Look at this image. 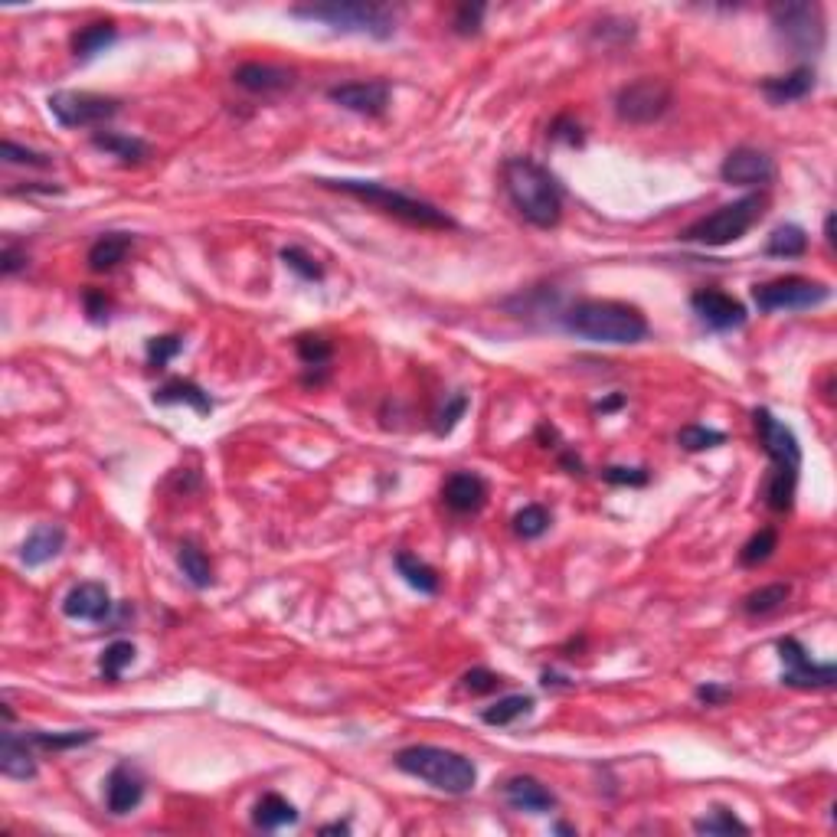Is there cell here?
<instances>
[{"label":"cell","instance_id":"6da1fadb","mask_svg":"<svg viewBox=\"0 0 837 837\" xmlns=\"http://www.w3.org/2000/svg\"><path fill=\"white\" fill-rule=\"evenodd\" d=\"M504 190L511 197L514 210L530 226L553 229L563 220V187L547 167L533 157H511L504 161Z\"/></svg>","mask_w":837,"mask_h":837},{"label":"cell","instance_id":"7a4b0ae2","mask_svg":"<svg viewBox=\"0 0 837 837\" xmlns=\"http://www.w3.org/2000/svg\"><path fill=\"white\" fill-rule=\"evenodd\" d=\"M569 334L592 344H641L648 337V318L625 301H576L563 314Z\"/></svg>","mask_w":837,"mask_h":837},{"label":"cell","instance_id":"3957f363","mask_svg":"<svg viewBox=\"0 0 837 837\" xmlns=\"http://www.w3.org/2000/svg\"><path fill=\"white\" fill-rule=\"evenodd\" d=\"M318 184L331 187V190H341V193H347V197H354L360 203H370L373 210L393 216V220L406 223V226H416V229H455V220L445 210H439V206L409 197V193H399L393 187H383V184H376V180H350V177H344V180H318Z\"/></svg>","mask_w":837,"mask_h":837},{"label":"cell","instance_id":"277c9868","mask_svg":"<svg viewBox=\"0 0 837 837\" xmlns=\"http://www.w3.org/2000/svg\"><path fill=\"white\" fill-rule=\"evenodd\" d=\"M396 769L412 775V779L429 782L445 795H465L478 782L475 762L462 752L442 749V746H406L396 752Z\"/></svg>","mask_w":837,"mask_h":837},{"label":"cell","instance_id":"5b68a950","mask_svg":"<svg viewBox=\"0 0 837 837\" xmlns=\"http://www.w3.org/2000/svg\"><path fill=\"white\" fill-rule=\"evenodd\" d=\"M291 17L318 20L341 33H363L373 40H390L396 33V10L390 4H367V0H327V4L291 7Z\"/></svg>","mask_w":837,"mask_h":837},{"label":"cell","instance_id":"8992f818","mask_svg":"<svg viewBox=\"0 0 837 837\" xmlns=\"http://www.w3.org/2000/svg\"><path fill=\"white\" fill-rule=\"evenodd\" d=\"M766 206H769V200L762 197V193H749L743 200H733V203L720 206V210H713L710 216H700L697 223H690L684 229L681 239L697 242V246H707V249H723V246H730V242L743 239L749 229L766 216Z\"/></svg>","mask_w":837,"mask_h":837},{"label":"cell","instance_id":"52a82bcc","mask_svg":"<svg viewBox=\"0 0 837 837\" xmlns=\"http://www.w3.org/2000/svg\"><path fill=\"white\" fill-rule=\"evenodd\" d=\"M775 36L785 50H792V56H818L828 40L824 30V10L808 0H785L769 10Z\"/></svg>","mask_w":837,"mask_h":837},{"label":"cell","instance_id":"ba28073f","mask_svg":"<svg viewBox=\"0 0 837 837\" xmlns=\"http://www.w3.org/2000/svg\"><path fill=\"white\" fill-rule=\"evenodd\" d=\"M831 298V288L824 282H811V278L802 275H785V278H772V282H762L752 288V301L762 314L772 311H808L818 308Z\"/></svg>","mask_w":837,"mask_h":837},{"label":"cell","instance_id":"9c48e42d","mask_svg":"<svg viewBox=\"0 0 837 837\" xmlns=\"http://www.w3.org/2000/svg\"><path fill=\"white\" fill-rule=\"evenodd\" d=\"M674 102V92L664 79L658 76H645L635 79L628 86L618 89L615 95V115L628 121V125H651L667 115V108Z\"/></svg>","mask_w":837,"mask_h":837},{"label":"cell","instance_id":"30bf717a","mask_svg":"<svg viewBox=\"0 0 837 837\" xmlns=\"http://www.w3.org/2000/svg\"><path fill=\"white\" fill-rule=\"evenodd\" d=\"M50 112L63 128H95L102 121L115 118L121 102L112 95H95V92H53L50 95Z\"/></svg>","mask_w":837,"mask_h":837},{"label":"cell","instance_id":"8fae6325","mask_svg":"<svg viewBox=\"0 0 837 837\" xmlns=\"http://www.w3.org/2000/svg\"><path fill=\"white\" fill-rule=\"evenodd\" d=\"M752 426H756L762 452L769 455L772 471H785V475L802 471V445L785 422L775 419L769 409H752Z\"/></svg>","mask_w":837,"mask_h":837},{"label":"cell","instance_id":"7c38bea8","mask_svg":"<svg viewBox=\"0 0 837 837\" xmlns=\"http://www.w3.org/2000/svg\"><path fill=\"white\" fill-rule=\"evenodd\" d=\"M779 658L785 664L782 671V684L795 687V690H828L837 684V667L834 664H821L811 661L808 651L798 645L795 638H779Z\"/></svg>","mask_w":837,"mask_h":837},{"label":"cell","instance_id":"4fadbf2b","mask_svg":"<svg viewBox=\"0 0 837 837\" xmlns=\"http://www.w3.org/2000/svg\"><path fill=\"white\" fill-rule=\"evenodd\" d=\"M327 99H331L334 105L347 108V112H354V115L376 118L390 108L393 89H390V82H383V79H360V82H341V86H331L327 89Z\"/></svg>","mask_w":837,"mask_h":837},{"label":"cell","instance_id":"5bb4252c","mask_svg":"<svg viewBox=\"0 0 837 837\" xmlns=\"http://www.w3.org/2000/svg\"><path fill=\"white\" fill-rule=\"evenodd\" d=\"M690 308H694L697 318L713 327V331H736V327L746 324V305L733 295H726L720 288H700L690 295Z\"/></svg>","mask_w":837,"mask_h":837},{"label":"cell","instance_id":"9a60e30c","mask_svg":"<svg viewBox=\"0 0 837 837\" xmlns=\"http://www.w3.org/2000/svg\"><path fill=\"white\" fill-rule=\"evenodd\" d=\"M720 177L726 184L736 187H766L775 180V164L766 151L756 148H736L726 154V161L720 167Z\"/></svg>","mask_w":837,"mask_h":837},{"label":"cell","instance_id":"2e32d148","mask_svg":"<svg viewBox=\"0 0 837 837\" xmlns=\"http://www.w3.org/2000/svg\"><path fill=\"white\" fill-rule=\"evenodd\" d=\"M295 69L278 63H242L233 69V82L252 95H278L295 86Z\"/></svg>","mask_w":837,"mask_h":837},{"label":"cell","instance_id":"e0dca14e","mask_svg":"<svg viewBox=\"0 0 837 837\" xmlns=\"http://www.w3.org/2000/svg\"><path fill=\"white\" fill-rule=\"evenodd\" d=\"M442 501L452 514H478L488 501V481L478 471H455L442 484Z\"/></svg>","mask_w":837,"mask_h":837},{"label":"cell","instance_id":"ac0fdd59","mask_svg":"<svg viewBox=\"0 0 837 837\" xmlns=\"http://www.w3.org/2000/svg\"><path fill=\"white\" fill-rule=\"evenodd\" d=\"M112 612V596L102 582H79L63 599V615L72 622H105Z\"/></svg>","mask_w":837,"mask_h":837},{"label":"cell","instance_id":"d6986e66","mask_svg":"<svg viewBox=\"0 0 837 837\" xmlns=\"http://www.w3.org/2000/svg\"><path fill=\"white\" fill-rule=\"evenodd\" d=\"M501 792L507 805L514 811H527V815H547L556 808V795L533 775H514V779L504 782Z\"/></svg>","mask_w":837,"mask_h":837},{"label":"cell","instance_id":"ffe728a7","mask_svg":"<svg viewBox=\"0 0 837 837\" xmlns=\"http://www.w3.org/2000/svg\"><path fill=\"white\" fill-rule=\"evenodd\" d=\"M144 798V779L131 769V766H115L108 772L105 779V805L112 815H128V811H135Z\"/></svg>","mask_w":837,"mask_h":837},{"label":"cell","instance_id":"44dd1931","mask_svg":"<svg viewBox=\"0 0 837 837\" xmlns=\"http://www.w3.org/2000/svg\"><path fill=\"white\" fill-rule=\"evenodd\" d=\"M30 739L27 733H17L14 726L4 723V730H0V772L7 775V779H20L27 782L36 775V762H33V752H30Z\"/></svg>","mask_w":837,"mask_h":837},{"label":"cell","instance_id":"7402d4cb","mask_svg":"<svg viewBox=\"0 0 837 837\" xmlns=\"http://www.w3.org/2000/svg\"><path fill=\"white\" fill-rule=\"evenodd\" d=\"M63 547H66V530L59 527V524H40L27 540H23L20 563L36 569V566L56 560V556L63 553Z\"/></svg>","mask_w":837,"mask_h":837},{"label":"cell","instance_id":"603a6c76","mask_svg":"<svg viewBox=\"0 0 837 837\" xmlns=\"http://www.w3.org/2000/svg\"><path fill=\"white\" fill-rule=\"evenodd\" d=\"M762 95L772 102V105H788V102H798L805 99V95L815 89V69L811 66H798L792 69L788 76H772V79H762Z\"/></svg>","mask_w":837,"mask_h":837},{"label":"cell","instance_id":"cb8c5ba5","mask_svg":"<svg viewBox=\"0 0 837 837\" xmlns=\"http://www.w3.org/2000/svg\"><path fill=\"white\" fill-rule=\"evenodd\" d=\"M154 403L161 406H174V403H187L190 409H197L200 416H210L213 412V399L203 386L190 383V380H167L161 390H154Z\"/></svg>","mask_w":837,"mask_h":837},{"label":"cell","instance_id":"d4e9b609","mask_svg":"<svg viewBox=\"0 0 837 837\" xmlns=\"http://www.w3.org/2000/svg\"><path fill=\"white\" fill-rule=\"evenodd\" d=\"M92 144L99 151L118 157L121 164H141V161H148V157H151L148 141L131 138V135H118V131H95Z\"/></svg>","mask_w":837,"mask_h":837},{"label":"cell","instance_id":"484cf974","mask_svg":"<svg viewBox=\"0 0 837 837\" xmlns=\"http://www.w3.org/2000/svg\"><path fill=\"white\" fill-rule=\"evenodd\" d=\"M128 252H131V236L128 233H105V236H99L92 242L89 269L92 272H112L125 262Z\"/></svg>","mask_w":837,"mask_h":837},{"label":"cell","instance_id":"4316f807","mask_svg":"<svg viewBox=\"0 0 837 837\" xmlns=\"http://www.w3.org/2000/svg\"><path fill=\"white\" fill-rule=\"evenodd\" d=\"M295 821H298V811L282 795H262L256 802V808H252V824L262 828V831L288 828V824H295Z\"/></svg>","mask_w":837,"mask_h":837},{"label":"cell","instance_id":"83f0119b","mask_svg":"<svg viewBox=\"0 0 837 837\" xmlns=\"http://www.w3.org/2000/svg\"><path fill=\"white\" fill-rule=\"evenodd\" d=\"M118 40V30L112 20H99V23H89V27H82L76 36H72V53L79 59H92L105 53L108 46Z\"/></svg>","mask_w":837,"mask_h":837},{"label":"cell","instance_id":"f1b7e54d","mask_svg":"<svg viewBox=\"0 0 837 837\" xmlns=\"http://www.w3.org/2000/svg\"><path fill=\"white\" fill-rule=\"evenodd\" d=\"M393 563H396V573L403 576L416 592H422V596H435V592H439V573H435L429 563H422L419 556L399 550Z\"/></svg>","mask_w":837,"mask_h":837},{"label":"cell","instance_id":"f546056e","mask_svg":"<svg viewBox=\"0 0 837 837\" xmlns=\"http://www.w3.org/2000/svg\"><path fill=\"white\" fill-rule=\"evenodd\" d=\"M805 252H808V233L795 223L772 229V236L766 242V256L772 259H802Z\"/></svg>","mask_w":837,"mask_h":837},{"label":"cell","instance_id":"4dcf8cb0","mask_svg":"<svg viewBox=\"0 0 837 837\" xmlns=\"http://www.w3.org/2000/svg\"><path fill=\"white\" fill-rule=\"evenodd\" d=\"M788 596H792V586H788V582H769V586H759V589H752L749 596H743V612L752 618L772 615L788 602Z\"/></svg>","mask_w":837,"mask_h":837},{"label":"cell","instance_id":"1f68e13d","mask_svg":"<svg viewBox=\"0 0 837 837\" xmlns=\"http://www.w3.org/2000/svg\"><path fill=\"white\" fill-rule=\"evenodd\" d=\"M177 566H180V573L187 576L190 586H197V589L213 586V566H210V560H206V553L197 547V543H180Z\"/></svg>","mask_w":837,"mask_h":837},{"label":"cell","instance_id":"d6a6232c","mask_svg":"<svg viewBox=\"0 0 837 837\" xmlns=\"http://www.w3.org/2000/svg\"><path fill=\"white\" fill-rule=\"evenodd\" d=\"M533 710V697L530 694H511V697H501L491 707L481 710V720L488 726H511L514 720L527 717Z\"/></svg>","mask_w":837,"mask_h":837},{"label":"cell","instance_id":"836d02e7","mask_svg":"<svg viewBox=\"0 0 837 837\" xmlns=\"http://www.w3.org/2000/svg\"><path fill=\"white\" fill-rule=\"evenodd\" d=\"M775 547H779V533H775V527H762V530L752 533V537L746 540V547L739 550V563H743L746 569L762 566L775 553Z\"/></svg>","mask_w":837,"mask_h":837},{"label":"cell","instance_id":"e575fe53","mask_svg":"<svg viewBox=\"0 0 837 837\" xmlns=\"http://www.w3.org/2000/svg\"><path fill=\"white\" fill-rule=\"evenodd\" d=\"M550 530V511L543 504H527L514 514V533L520 540H537Z\"/></svg>","mask_w":837,"mask_h":837},{"label":"cell","instance_id":"d590c367","mask_svg":"<svg viewBox=\"0 0 837 837\" xmlns=\"http://www.w3.org/2000/svg\"><path fill=\"white\" fill-rule=\"evenodd\" d=\"M135 645L131 641H112L105 651H102V658H99V671L105 681H118L121 674H125V667L135 664Z\"/></svg>","mask_w":837,"mask_h":837},{"label":"cell","instance_id":"8d00e7d4","mask_svg":"<svg viewBox=\"0 0 837 837\" xmlns=\"http://www.w3.org/2000/svg\"><path fill=\"white\" fill-rule=\"evenodd\" d=\"M697 834H749V824L739 821L730 808H710V815L694 821Z\"/></svg>","mask_w":837,"mask_h":837},{"label":"cell","instance_id":"74e56055","mask_svg":"<svg viewBox=\"0 0 837 837\" xmlns=\"http://www.w3.org/2000/svg\"><path fill=\"white\" fill-rule=\"evenodd\" d=\"M27 739L33 746L40 749H53V752H63V749H76V746H86L95 739V730H66V733H27Z\"/></svg>","mask_w":837,"mask_h":837},{"label":"cell","instance_id":"f35d334b","mask_svg":"<svg viewBox=\"0 0 837 837\" xmlns=\"http://www.w3.org/2000/svg\"><path fill=\"white\" fill-rule=\"evenodd\" d=\"M295 350H298V360L305 363V367H327L331 363V354H334V347L324 341V337L318 334H301L298 341H295Z\"/></svg>","mask_w":837,"mask_h":837},{"label":"cell","instance_id":"ab89813d","mask_svg":"<svg viewBox=\"0 0 837 837\" xmlns=\"http://www.w3.org/2000/svg\"><path fill=\"white\" fill-rule=\"evenodd\" d=\"M726 442V435L717 429H707V426H684L677 432V445L684 448V452H703V448H717Z\"/></svg>","mask_w":837,"mask_h":837},{"label":"cell","instance_id":"60d3db41","mask_svg":"<svg viewBox=\"0 0 837 837\" xmlns=\"http://www.w3.org/2000/svg\"><path fill=\"white\" fill-rule=\"evenodd\" d=\"M180 350H184V337L180 334H164V337H151L148 341V363L151 367H167V363H171Z\"/></svg>","mask_w":837,"mask_h":837},{"label":"cell","instance_id":"b9f144b4","mask_svg":"<svg viewBox=\"0 0 837 837\" xmlns=\"http://www.w3.org/2000/svg\"><path fill=\"white\" fill-rule=\"evenodd\" d=\"M504 687V677L488 671V667H471V671L462 677V690L471 697H481V694H494V690Z\"/></svg>","mask_w":837,"mask_h":837},{"label":"cell","instance_id":"7bdbcfd3","mask_svg":"<svg viewBox=\"0 0 837 837\" xmlns=\"http://www.w3.org/2000/svg\"><path fill=\"white\" fill-rule=\"evenodd\" d=\"M282 262H285L288 269L295 272L298 278H305V282H321V278H324L321 265L314 262L305 249H298V246H288V249H282Z\"/></svg>","mask_w":837,"mask_h":837},{"label":"cell","instance_id":"ee69618b","mask_svg":"<svg viewBox=\"0 0 837 837\" xmlns=\"http://www.w3.org/2000/svg\"><path fill=\"white\" fill-rule=\"evenodd\" d=\"M484 4H462L455 10V17H452V30L458 36H475L481 30V20H484Z\"/></svg>","mask_w":837,"mask_h":837},{"label":"cell","instance_id":"f6af8a7d","mask_svg":"<svg viewBox=\"0 0 837 837\" xmlns=\"http://www.w3.org/2000/svg\"><path fill=\"white\" fill-rule=\"evenodd\" d=\"M465 409H468V396L465 393H455L445 403V409L439 412V419H435V435H448V432H452L458 426V419L465 416Z\"/></svg>","mask_w":837,"mask_h":837},{"label":"cell","instance_id":"bcb514c9","mask_svg":"<svg viewBox=\"0 0 837 837\" xmlns=\"http://www.w3.org/2000/svg\"><path fill=\"white\" fill-rule=\"evenodd\" d=\"M4 161L7 164H27V167H50V154L20 148L17 141H4Z\"/></svg>","mask_w":837,"mask_h":837},{"label":"cell","instance_id":"7dc6e473","mask_svg":"<svg viewBox=\"0 0 837 837\" xmlns=\"http://www.w3.org/2000/svg\"><path fill=\"white\" fill-rule=\"evenodd\" d=\"M602 478L609 484H628V488H641V484H648V468H605Z\"/></svg>","mask_w":837,"mask_h":837},{"label":"cell","instance_id":"c3c4849f","mask_svg":"<svg viewBox=\"0 0 837 837\" xmlns=\"http://www.w3.org/2000/svg\"><path fill=\"white\" fill-rule=\"evenodd\" d=\"M27 262H30V259H27V249L14 246V242H7L4 252H0V272H4L7 278L27 269Z\"/></svg>","mask_w":837,"mask_h":837},{"label":"cell","instance_id":"681fc988","mask_svg":"<svg viewBox=\"0 0 837 837\" xmlns=\"http://www.w3.org/2000/svg\"><path fill=\"white\" fill-rule=\"evenodd\" d=\"M82 301H86V311H89L92 321H105L108 318V298L102 295V291L89 288L86 295H82Z\"/></svg>","mask_w":837,"mask_h":837},{"label":"cell","instance_id":"f907efd6","mask_svg":"<svg viewBox=\"0 0 837 837\" xmlns=\"http://www.w3.org/2000/svg\"><path fill=\"white\" fill-rule=\"evenodd\" d=\"M550 138H553V141H566V144H582L579 125H576V121H569V118L556 121V125L550 128Z\"/></svg>","mask_w":837,"mask_h":837},{"label":"cell","instance_id":"816d5d0a","mask_svg":"<svg viewBox=\"0 0 837 837\" xmlns=\"http://www.w3.org/2000/svg\"><path fill=\"white\" fill-rule=\"evenodd\" d=\"M730 697H733V690L717 687V684H703V687H697V700H703L707 707H720V703H726Z\"/></svg>","mask_w":837,"mask_h":837},{"label":"cell","instance_id":"f5cc1de1","mask_svg":"<svg viewBox=\"0 0 837 837\" xmlns=\"http://www.w3.org/2000/svg\"><path fill=\"white\" fill-rule=\"evenodd\" d=\"M560 465L569 471V475H582V462H579V458H576L573 452H563V455H560Z\"/></svg>","mask_w":837,"mask_h":837},{"label":"cell","instance_id":"db71d44e","mask_svg":"<svg viewBox=\"0 0 837 837\" xmlns=\"http://www.w3.org/2000/svg\"><path fill=\"white\" fill-rule=\"evenodd\" d=\"M350 831V824L347 821H337V824H324L321 834H347Z\"/></svg>","mask_w":837,"mask_h":837},{"label":"cell","instance_id":"11a10c76","mask_svg":"<svg viewBox=\"0 0 837 837\" xmlns=\"http://www.w3.org/2000/svg\"><path fill=\"white\" fill-rule=\"evenodd\" d=\"M622 403H625V396H612V399H605V403H599L596 409H599V412H612V409H618Z\"/></svg>","mask_w":837,"mask_h":837},{"label":"cell","instance_id":"9f6ffc18","mask_svg":"<svg viewBox=\"0 0 837 837\" xmlns=\"http://www.w3.org/2000/svg\"><path fill=\"white\" fill-rule=\"evenodd\" d=\"M824 239H828V246H834V213L824 216Z\"/></svg>","mask_w":837,"mask_h":837},{"label":"cell","instance_id":"6f0895ef","mask_svg":"<svg viewBox=\"0 0 837 837\" xmlns=\"http://www.w3.org/2000/svg\"><path fill=\"white\" fill-rule=\"evenodd\" d=\"M553 831H556V834H576L573 828H569V824H556V828H553Z\"/></svg>","mask_w":837,"mask_h":837}]
</instances>
